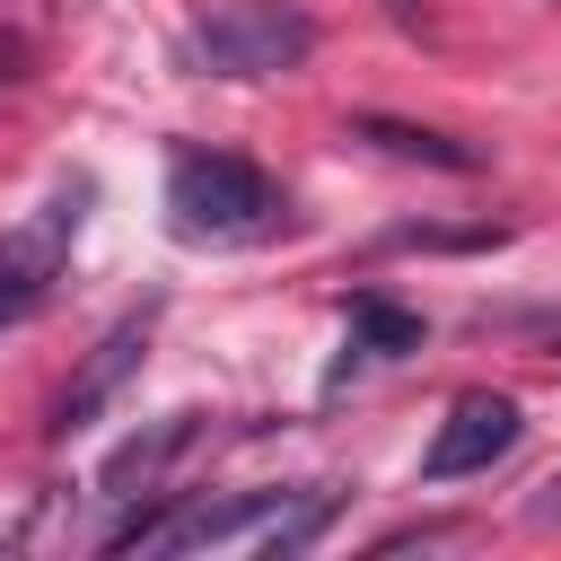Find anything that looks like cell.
I'll use <instances>...</instances> for the list:
<instances>
[{"label": "cell", "instance_id": "cell-4", "mask_svg": "<svg viewBox=\"0 0 561 561\" xmlns=\"http://www.w3.org/2000/svg\"><path fill=\"white\" fill-rule=\"evenodd\" d=\"M526 438V412L508 403V394H456L447 403V421L430 430V456H421V482H473V473H491L508 447Z\"/></svg>", "mask_w": 561, "mask_h": 561}, {"label": "cell", "instance_id": "cell-11", "mask_svg": "<svg viewBox=\"0 0 561 561\" xmlns=\"http://www.w3.org/2000/svg\"><path fill=\"white\" fill-rule=\"evenodd\" d=\"M386 9H394V18H403V26H421V0H386Z\"/></svg>", "mask_w": 561, "mask_h": 561}, {"label": "cell", "instance_id": "cell-7", "mask_svg": "<svg viewBox=\"0 0 561 561\" xmlns=\"http://www.w3.org/2000/svg\"><path fill=\"white\" fill-rule=\"evenodd\" d=\"M421 316L412 307H394L386 289H359L351 298V342H342V368H359V359H403V351H421Z\"/></svg>", "mask_w": 561, "mask_h": 561}, {"label": "cell", "instance_id": "cell-6", "mask_svg": "<svg viewBox=\"0 0 561 561\" xmlns=\"http://www.w3.org/2000/svg\"><path fill=\"white\" fill-rule=\"evenodd\" d=\"M79 202H88V184H70V193H53L44 202V219L0 254V333L9 324H26L35 307H44V289H53V263H61V245L79 237Z\"/></svg>", "mask_w": 561, "mask_h": 561}, {"label": "cell", "instance_id": "cell-2", "mask_svg": "<svg viewBox=\"0 0 561 561\" xmlns=\"http://www.w3.org/2000/svg\"><path fill=\"white\" fill-rule=\"evenodd\" d=\"M167 210H175L184 237L237 245V237H263V228L280 219V193H272V175H263L254 158H237V149H175V158H167Z\"/></svg>", "mask_w": 561, "mask_h": 561}, {"label": "cell", "instance_id": "cell-1", "mask_svg": "<svg viewBox=\"0 0 561 561\" xmlns=\"http://www.w3.org/2000/svg\"><path fill=\"white\" fill-rule=\"evenodd\" d=\"M333 517V491H228V500H167L105 535V552H298Z\"/></svg>", "mask_w": 561, "mask_h": 561}, {"label": "cell", "instance_id": "cell-5", "mask_svg": "<svg viewBox=\"0 0 561 561\" xmlns=\"http://www.w3.org/2000/svg\"><path fill=\"white\" fill-rule=\"evenodd\" d=\"M149 333H158V298H149V307H131L123 324H105V333H96V351L79 359V377H70V386L53 394V438L88 430V421H96V412H105V403L123 394V377H131V368L149 359Z\"/></svg>", "mask_w": 561, "mask_h": 561}, {"label": "cell", "instance_id": "cell-3", "mask_svg": "<svg viewBox=\"0 0 561 561\" xmlns=\"http://www.w3.org/2000/svg\"><path fill=\"white\" fill-rule=\"evenodd\" d=\"M307 53H316V26L280 0H237V9L202 18V35H193V61L219 70V79H280Z\"/></svg>", "mask_w": 561, "mask_h": 561}, {"label": "cell", "instance_id": "cell-8", "mask_svg": "<svg viewBox=\"0 0 561 561\" xmlns=\"http://www.w3.org/2000/svg\"><path fill=\"white\" fill-rule=\"evenodd\" d=\"M193 438H202V412H167L158 430H131V438H123V447L105 456V473H96V482H105V491H131V482H158V473H167V465H175V456H184Z\"/></svg>", "mask_w": 561, "mask_h": 561}, {"label": "cell", "instance_id": "cell-9", "mask_svg": "<svg viewBox=\"0 0 561 561\" xmlns=\"http://www.w3.org/2000/svg\"><path fill=\"white\" fill-rule=\"evenodd\" d=\"M359 140H377V149H394V158H421V167H447V175H465V167H473V149H456L447 131L386 123V114H359Z\"/></svg>", "mask_w": 561, "mask_h": 561}, {"label": "cell", "instance_id": "cell-10", "mask_svg": "<svg viewBox=\"0 0 561 561\" xmlns=\"http://www.w3.org/2000/svg\"><path fill=\"white\" fill-rule=\"evenodd\" d=\"M526 517H535V526H561V473H543V491L526 500Z\"/></svg>", "mask_w": 561, "mask_h": 561}]
</instances>
